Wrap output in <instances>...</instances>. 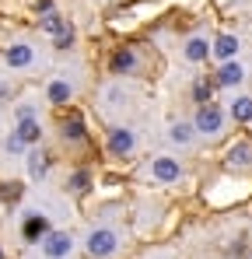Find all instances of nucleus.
<instances>
[{"mask_svg":"<svg viewBox=\"0 0 252 259\" xmlns=\"http://www.w3.org/2000/svg\"><path fill=\"white\" fill-rule=\"evenodd\" d=\"M88 252L95 259H112L116 252H119V235L112 231V228H95L91 235H88Z\"/></svg>","mask_w":252,"mask_h":259,"instance_id":"nucleus-1","label":"nucleus"},{"mask_svg":"<svg viewBox=\"0 0 252 259\" xmlns=\"http://www.w3.org/2000/svg\"><path fill=\"white\" fill-rule=\"evenodd\" d=\"M193 126L200 130L203 137H217V133L224 130V112H221V105H214V102H207V105H200V112H196Z\"/></svg>","mask_w":252,"mask_h":259,"instance_id":"nucleus-2","label":"nucleus"},{"mask_svg":"<svg viewBox=\"0 0 252 259\" xmlns=\"http://www.w3.org/2000/svg\"><path fill=\"white\" fill-rule=\"evenodd\" d=\"M105 147H109L116 158H126V154H133V147H137V133L130 126H112L109 137H105Z\"/></svg>","mask_w":252,"mask_h":259,"instance_id":"nucleus-3","label":"nucleus"},{"mask_svg":"<svg viewBox=\"0 0 252 259\" xmlns=\"http://www.w3.org/2000/svg\"><path fill=\"white\" fill-rule=\"evenodd\" d=\"M70 249H74V238H70L67 231H49V235L42 238L46 259H63V256H70Z\"/></svg>","mask_w":252,"mask_h":259,"instance_id":"nucleus-4","label":"nucleus"},{"mask_svg":"<svg viewBox=\"0 0 252 259\" xmlns=\"http://www.w3.org/2000/svg\"><path fill=\"white\" fill-rule=\"evenodd\" d=\"M4 60H7V67L25 70V67H32V63H35V49H32L28 42H14V46H7Z\"/></svg>","mask_w":252,"mask_h":259,"instance_id":"nucleus-5","label":"nucleus"},{"mask_svg":"<svg viewBox=\"0 0 252 259\" xmlns=\"http://www.w3.org/2000/svg\"><path fill=\"white\" fill-rule=\"evenodd\" d=\"M151 175L158 179V182H175L179 175H182V165L172 158V154H161V158H154V165H151Z\"/></svg>","mask_w":252,"mask_h":259,"instance_id":"nucleus-6","label":"nucleus"},{"mask_svg":"<svg viewBox=\"0 0 252 259\" xmlns=\"http://www.w3.org/2000/svg\"><path fill=\"white\" fill-rule=\"evenodd\" d=\"M49 235V217L46 214H28L25 224H21V238L25 242H42Z\"/></svg>","mask_w":252,"mask_h":259,"instance_id":"nucleus-7","label":"nucleus"},{"mask_svg":"<svg viewBox=\"0 0 252 259\" xmlns=\"http://www.w3.org/2000/svg\"><path fill=\"white\" fill-rule=\"evenodd\" d=\"M242 46H238V39L231 35V32H224V35H217L214 42H210V56H217L221 63H228V60H235V53H238Z\"/></svg>","mask_w":252,"mask_h":259,"instance_id":"nucleus-8","label":"nucleus"},{"mask_svg":"<svg viewBox=\"0 0 252 259\" xmlns=\"http://www.w3.org/2000/svg\"><path fill=\"white\" fill-rule=\"evenodd\" d=\"M242 77H245V67H242V63H235V60H228V63H221V67H217V77H214V84L235 88V84H242Z\"/></svg>","mask_w":252,"mask_h":259,"instance_id":"nucleus-9","label":"nucleus"},{"mask_svg":"<svg viewBox=\"0 0 252 259\" xmlns=\"http://www.w3.org/2000/svg\"><path fill=\"white\" fill-rule=\"evenodd\" d=\"M224 165L235 168V172H238V168H252V144H249V140H238V144L228 151Z\"/></svg>","mask_w":252,"mask_h":259,"instance_id":"nucleus-10","label":"nucleus"},{"mask_svg":"<svg viewBox=\"0 0 252 259\" xmlns=\"http://www.w3.org/2000/svg\"><path fill=\"white\" fill-rule=\"evenodd\" d=\"M25 161H28V175H32L35 182H42V179L49 175V154H46L42 147H32V151L25 154Z\"/></svg>","mask_w":252,"mask_h":259,"instance_id":"nucleus-11","label":"nucleus"},{"mask_svg":"<svg viewBox=\"0 0 252 259\" xmlns=\"http://www.w3.org/2000/svg\"><path fill=\"white\" fill-rule=\"evenodd\" d=\"M46 98H49L53 105H67V102L74 98V88L67 84L63 77H56V81H49V84H46Z\"/></svg>","mask_w":252,"mask_h":259,"instance_id":"nucleus-12","label":"nucleus"},{"mask_svg":"<svg viewBox=\"0 0 252 259\" xmlns=\"http://www.w3.org/2000/svg\"><path fill=\"white\" fill-rule=\"evenodd\" d=\"M182 53H186L189 63H203V60L210 56V42L203 39V35H193V39H186V49H182Z\"/></svg>","mask_w":252,"mask_h":259,"instance_id":"nucleus-13","label":"nucleus"},{"mask_svg":"<svg viewBox=\"0 0 252 259\" xmlns=\"http://www.w3.org/2000/svg\"><path fill=\"white\" fill-rule=\"evenodd\" d=\"M39 28L49 35V39H56V35H63V32L70 28V21H63L56 11H49V14H42V18H39Z\"/></svg>","mask_w":252,"mask_h":259,"instance_id":"nucleus-14","label":"nucleus"},{"mask_svg":"<svg viewBox=\"0 0 252 259\" xmlns=\"http://www.w3.org/2000/svg\"><path fill=\"white\" fill-rule=\"evenodd\" d=\"M14 133H18L28 147H35V144L42 140V126H39V119H35V116H32V119H18V130H14Z\"/></svg>","mask_w":252,"mask_h":259,"instance_id":"nucleus-15","label":"nucleus"},{"mask_svg":"<svg viewBox=\"0 0 252 259\" xmlns=\"http://www.w3.org/2000/svg\"><path fill=\"white\" fill-rule=\"evenodd\" d=\"M60 133H63V140H70V144L88 137V133H84V119L77 116V112H70V116H67V119L60 123Z\"/></svg>","mask_w":252,"mask_h":259,"instance_id":"nucleus-16","label":"nucleus"},{"mask_svg":"<svg viewBox=\"0 0 252 259\" xmlns=\"http://www.w3.org/2000/svg\"><path fill=\"white\" fill-rule=\"evenodd\" d=\"M109 70H112V74H133V70H137V53H133V49H119V53L112 56Z\"/></svg>","mask_w":252,"mask_h":259,"instance_id":"nucleus-17","label":"nucleus"},{"mask_svg":"<svg viewBox=\"0 0 252 259\" xmlns=\"http://www.w3.org/2000/svg\"><path fill=\"white\" fill-rule=\"evenodd\" d=\"M168 137H172V144L186 147V144H193V137H196V126H193V123H172Z\"/></svg>","mask_w":252,"mask_h":259,"instance_id":"nucleus-18","label":"nucleus"},{"mask_svg":"<svg viewBox=\"0 0 252 259\" xmlns=\"http://www.w3.org/2000/svg\"><path fill=\"white\" fill-rule=\"evenodd\" d=\"M231 116H235L238 123H252V95H238V98L231 102Z\"/></svg>","mask_w":252,"mask_h":259,"instance_id":"nucleus-19","label":"nucleus"},{"mask_svg":"<svg viewBox=\"0 0 252 259\" xmlns=\"http://www.w3.org/2000/svg\"><path fill=\"white\" fill-rule=\"evenodd\" d=\"M67 189H70L74 196H84V193L91 189V175L84 172V168H77V172H70V179H67Z\"/></svg>","mask_w":252,"mask_h":259,"instance_id":"nucleus-20","label":"nucleus"},{"mask_svg":"<svg viewBox=\"0 0 252 259\" xmlns=\"http://www.w3.org/2000/svg\"><path fill=\"white\" fill-rule=\"evenodd\" d=\"M74 35H77V32H74V25H70V28L63 32V35H56V39H53V46H56L60 53H67V49L74 46Z\"/></svg>","mask_w":252,"mask_h":259,"instance_id":"nucleus-21","label":"nucleus"},{"mask_svg":"<svg viewBox=\"0 0 252 259\" xmlns=\"http://www.w3.org/2000/svg\"><path fill=\"white\" fill-rule=\"evenodd\" d=\"M193 98H196L200 105H207L210 102V81H196V84H193Z\"/></svg>","mask_w":252,"mask_h":259,"instance_id":"nucleus-22","label":"nucleus"},{"mask_svg":"<svg viewBox=\"0 0 252 259\" xmlns=\"http://www.w3.org/2000/svg\"><path fill=\"white\" fill-rule=\"evenodd\" d=\"M18 196H21V182H4L0 200H7V203H11V200H18Z\"/></svg>","mask_w":252,"mask_h":259,"instance_id":"nucleus-23","label":"nucleus"},{"mask_svg":"<svg viewBox=\"0 0 252 259\" xmlns=\"http://www.w3.org/2000/svg\"><path fill=\"white\" fill-rule=\"evenodd\" d=\"M25 147H28V144H25L18 133H11V137H7V154H25Z\"/></svg>","mask_w":252,"mask_h":259,"instance_id":"nucleus-24","label":"nucleus"},{"mask_svg":"<svg viewBox=\"0 0 252 259\" xmlns=\"http://www.w3.org/2000/svg\"><path fill=\"white\" fill-rule=\"evenodd\" d=\"M32 116H35L32 105H21V109H18V119H32Z\"/></svg>","mask_w":252,"mask_h":259,"instance_id":"nucleus-25","label":"nucleus"},{"mask_svg":"<svg viewBox=\"0 0 252 259\" xmlns=\"http://www.w3.org/2000/svg\"><path fill=\"white\" fill-rule=\"evenodd\" d=\"M35 7H39V14H49V11H53V0H39Z\"/></svg>","mask_w":252,"mask_h":259,"instance_id":"nucleus-26","label":"nucleus"},{"mask_svg":"<svg viewBox=\"0 0 252 259\" xmlns=\"http://www.w3.org/2000/svg\"><path fill=\"white\" fill-rule=\"evenodd\" d=\"M0 259H4V252H0Z\"/></svg>","mask_w":252,"mask_h":259,"instance_id":"nucleus-27","label":"nucleus"}]
</instances>
